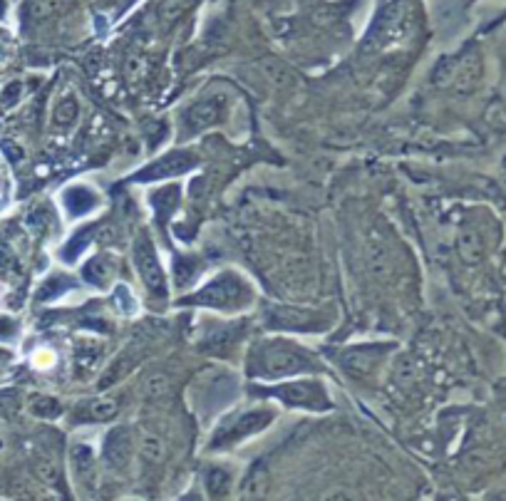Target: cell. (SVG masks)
Wrapping results in <instances>:
<instances>
[{
	"label": "cell",
	"mask_w": 506,
	"mask_h": 501,
	"mask_svg": "<svg viewBox=\"0 0 506 501\" xmlns=\"http://www.w3.org/2000/svg\"><path fill=\"white\" fill-rule=\"evenodd\" d=\"M310 358L296 348H288L285 342H274L266 345L258 355V367L256 370L266 377H283L293 375V372H303L310 367Z\"/></svg>",
	"instance_id": "1"
},
{
	"label": "cell",
	"mask_w": 506,
	"mask_h": 501,
	"mask_svg": "<svg viewBox=\"0 0 506 501\" xmlns=\"http://www.w3.org/2000/svg\"><path fill=\"white\" fill-rule=\"evenodd\" d=\"M132 253H134V263H137V271H139V276H142L144 283H147V288L152 293H157V296H161V293H164V271H161L159 258L154 253L147 236H139V239L134 241Z\"/></svg>",
	"instance_id": "2"
},
{
	"label": "cell",
	"mask_w": 506,
	"mask_h": 501,
	"mask_svg": "<svg viewBox=\"0 0 506 501\" xmlns=\"http://www.w3.org/2000/svg\"><path fill=\"white\" fill-rule=\"evenodd\" d=\"M241 293H244V285L233 276H219L216 280H211L204 291L196 296V303H206V305L214 308H228Z\"/></svg>",
	"instance_id": "3"
},
{
	"label": "cell",
	"mask_w": 506,
	"mask_h": 501,
	"mask_svg": "<svg viewBox=\"0 0 506 501\" xmlns=\"http://www.w3.org/2000/svg\"><path fill=\"white\" fill-rule=\"evenodd\" d=\"M193 164H196V157H193V154L174 152V154L161 157L159 161H154L152 166H147L137 179H142V182H149V179H166V177H174V174H184V171H189Z\"/></svg>",
	"instance_id": "4"
},
{
	"label": "cell",
	"mask_w": 506,
	"mask_h": 501,
	"mask_svg": "<svg viewBox=\"0 0 506 501\" xmlns=\"http://www.w3.org/2000/svg\"><path fill=\"white\" fill-rule=\"evenodd\" d=\"M278 397H283L288 404H298V407H328L325 392L313 385V382H296V385H283L278 390Z\"/></svg>",
	"instance_id": "5"
},
{
	"label": "cell",
	"mask_w": 506,
	"mask_h": 501,
	"mask_svg": "<svg viewBox=\"0 0 506 501\" xmlns=\"http://www.w3.org/2000/svg\"><path fill=\"white\" fill-rule=\"evenodd\" d=\"M104 456L112 467H127L132 456V432L127 427H117L107 434L104 442Z\"/></svg>",
	"instance_id": "6"
},
{
	"label": "cell",
	"mask_w": 506,
	"mask_h": 501,
	"mask_svg": "<svg viewBox=\"0 0 506 501\" xmlns=\"http://www.w3.org/2000/svg\"><path fill=\"white\" fill-rule=\"evenodd\" d=\"M221 114H223L221 100H204V102L193 104V107L184 114V122H187L189 129L199 132V129H206V127H211V125H216V122L221 120Z\"/></svg>",
	"instance_id": "7"
},
{
	"label": "cell",
	"mask_w": 506,
	"mask_h": 501,
	"mask_svg": "<svg viewBox=\"0 0 506 501\" xmlns=\"http://www.w3.org/2000/svg\"><path fill=\"white\" fill-rule=\"evenodd\" d=\"M271 417H274L271 412H253V415H246L239 424H233L231 432L219 434V437L214 439V447H221L223 442H236V439L246 437V434L256 432V429H261L266 422H271Z\"/></svg>",
	"instance_id": "8"
},
{
	"label": "cell",
	"mask_w": 506,
	"mask_h": 501,
	"mask_svg": "<svg viewBox=\"0 0 506 501\" xmlns=\"http://www.w3.org/2000/svg\"><path fill=\"white\" fill-rule=\"evenodd\" d=\"M370 268L380 280H387L393 276V253L385 244H377V241L370 244Z\"/></svg>",
	"instance_id": "9"
},
{
	"label": "cell",
	"mask_w": 506,
	"mask_h": 501,
	"mask_svg": "<svg viewBox=\"0 0 506 501\" xmlns=\"http://www.w3.org/2000/svg\"><path fill=\"white\" fill-rule=\"evenodd\" d=\"M65 204H68V209H70V214H72V216H82V214H87V211H90L92 206L97 204V196L92 194L90 189L74 186V189H70L68 194H65Z\"/></svg>",
	"instance_id": "10"
},
{
	"label": "cell",
	"mask_w": 506,
	"mask_h": 501,
	"mask_svg": "<svg viewBox=\"0 0 506 501\" xmlns=\"http://www.w3.org/2000/svg\"><path fill=\"white\" fill-rule=\"evenodd\" d=\"M382 353V348L377 350H350V353H345V358H342V363H345L347 370H355V372H367L370 367H372V363H375V358Z\"/></svg>",
	"instance_id": "11"
},
{
	"label": "cell",
	"mask_w": 506,
	"mask_h": 501,
	"mask_svg": "<svg viewBox=\"0 0 506 501\" xmlns=\"http://www.w3.org/2000/svg\"><path fill=\"white\" fill-rule=\"evenodd\" d=\"M132 365H134V360H132L129 355H122V358H117L107 367V372L100 377V388L104 390V388H109V385H114V382H120L122 377H125L127 372L132 370Z\"/></svg>",
	"instance_id": "12"
},
{
	"label": "cell",
	"mask_w": 506,
	"mask_h": 501,
	"mask_svg": "<svg viewBox=\"0 0 506 501\" xmlns=\"http://www.w3.org/2000/svg\"><path fill=\"white\" fill-rule=\"evenodd\" d=\"M139 454L149 464H159L164 459V442L159 437H154V434H142V439H139Z\"/></svg>",
	"instance_id": "13"
},
{
	"label": "cell",
	"mask_w": 506,
	"mask_h": 501,
	"mask_svg": "<svg viewBox=\"0 0 506 501\" xmlns=\"http://www.w3.org/2000/svg\"><path fill=\"white\" fill-rule=\"evenodd\" d=\"M179 201V189L171 186V189H159V191H154L152 194V204H154V211L159 214V218L164 221L166 214H169L174 206H177Z\"/></svg>",
	"instance_id": "14"
},
{
	"label": "cell",
	"mask_w": 506,
	"mask_h": 501,
	"mask_svg": "<svg viewBox=\"0 0 506 501\" xmlns=\"http://www.w3.org/2000/svg\"><path fill=\"white\" fill-rule=\"evenodd\" d=\"M459 253L464 261L469 263H477L479 258H482V246H479V239L474 231H469V228H464L459 236Z\"/></svg>",
	"instance_id": "15"
},
{
	"label": "cell",
	"mask_w": 506,
	"mask_h": 501,
	"mask_svg": "<svg viewBox=\"0 0 506 501\" xmlns=\"http://www.w3.org/2000/svg\"><path fill=\"white\" fill-rule=\"evenodd\" d=\"M144 397L147 399H159L164 397V395H169L171 390V380L166 375H161V372H157V375H152L147 382H144Z\"/></svg>",
	"instance_id": "16"
},
{
	"label": "cell",
	"mask_w": 506,
	"mask_h": 501,
	"mask_svg": "<svg viewBox=\"0 0 506 501\" xmlns=\"http://www.w3.org/2000/svg\"><path fill=\"white\" fill-rule=\"evenodd\" d=\"M114 415H117V404L112 399H100V402L90 404V417L95 420H112Z\"/></svg>",
	"instance_id": "17"
},
{
	"label": "cell",
	"mask_w": 506,
	"mask_h": 501,
	"mask_svg": "<svg viewBox=\"0 0 506 501\" xmlns=\"http://www.w3.org/2000/svg\"><path fill=\"white\" fill-rule=\"evenodd\" d=\"M74 117H77V102H74V100H70V97L55 109V120L60 122V125H65V127L72 125Z\"/></svg>",
	"instance_id": "18"
},
{
	"label": "cell",
	"mask_w": 506,
	"mask_h": 501,
	"mask_svg": "<svg viewBox=\"0 0 506 501\" xmlns=\"http://www.w3.org/2000/svg\"><path fill=\"white\" fill-rule=\"evenodd\" d=\"M85 278L95 280V283H102L107 278V266H102V261H92L90 266L85 268Z\"/></svg>",
	"instance_id": "19"
},
{
	"label": "cell",
	"mask_w": 506,
	"mask_h": 501,
	"mask_svg": "<svg viewBox=\"0 0 506 501\" xmlns=\"http://www.w3.org/2000/svg\"><path fill=\"white\" fill-rule=\"evenodd\" d=\"M209 482H211V484H209V486H211V491H216V494H219V491L226 489L228 477L221 472V469H214V472H211V477H209Z\"/></svg>",
	"instance_id": "20"
},
{
	"label": "cell",
	"mask_w": 506,
	"mask_h": 501,
	"mask_svg": "<svg viewBox=\"0 0 506 501\" xmlns=\"http://www.w3.org/2000/svg\"><path fill=\"white\" fill-rule=\"evenodd\" d=\"M40 474L47 479V482H55V479H57V469H55V464H50V461H42V464H40Z\"/></svg>",
	"instance_id": "21"
}]
</instances>
